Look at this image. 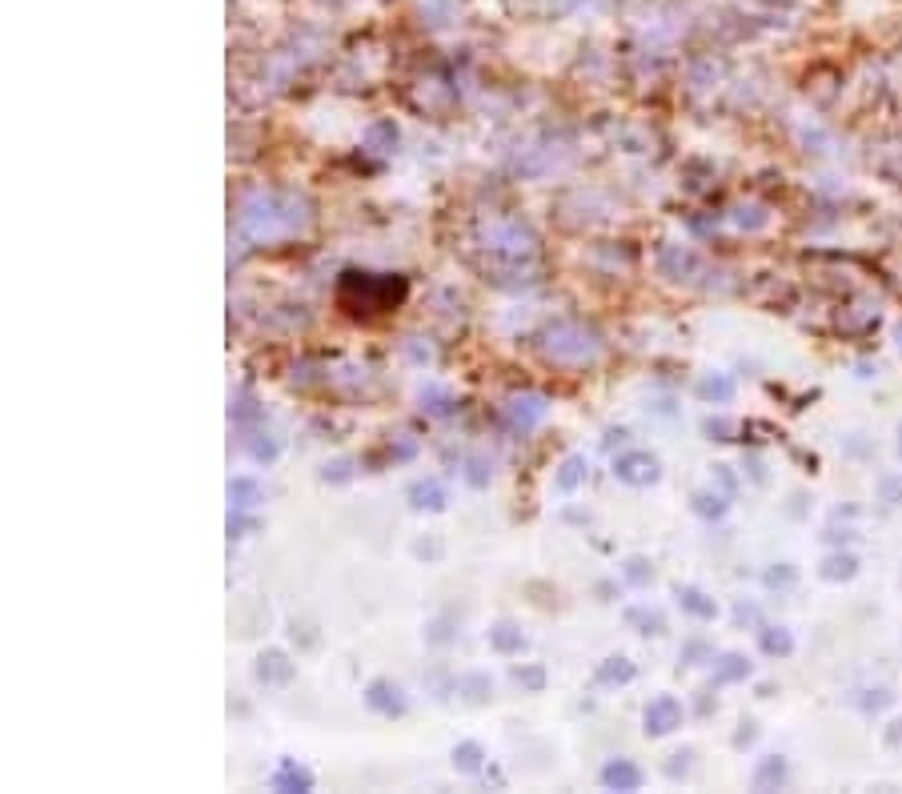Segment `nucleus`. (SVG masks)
Instances as JSON below:
<instances>
[{"instance_id":"obj_1","label":"nucleus","mask_w":902,"mask_h":794,"mask_svg":"<svg viewBox=\"0 0 902 794\" xmlns=\"http://www.w3.org/2000/svg\"><path fill=\"white\" fill-rule=\"evenodd\" d=\"M310 225V205L297 193H281V189H257L249 193L237 209V229L249 242H281L293 237Z\"/></svg>"},{"instance_id":"obj_2","label":"nucleus","mask_w":902,"mask_h":794,"mask_svg":"<svg viewBox=\"0 0 902 794\" xmlns=\"http://www.w3.org/2000/svg\"><path fill=\"white\" fill-rule=\"evenodd\" d=\"M410 293V282L398 273H365V269H345L337 282V302L350 313H385L398 310Z\"/></svg>"},{"instance_id":"obj_3","label":"nucleus","mask_w":902,"mask_h":794,"mask_svg":"<svg viewBox=\"0 0 902 794\" xmlns=\"http://www.w3.org/2000/svg\"><path fill=\"white\" fill-rule=\"evenodd\" d=\"M538 350L546 362L566 365V370H581V365L598 362L601 337L586 330L581 322H553L538 333Z\"/></svg>"},{"instance_id":"obj_4","label":"nucleus","mask_w":902,"mask_h":794,"mask_svg":"<svg viewBox=\"0 0 902 794\" xmlns=\"http://www.w3.org/2000/svg\"><path fill=\"white\" fill-rule=\"evenodd\" d=\"M486 249L510 257V262H521L533 253V233H526L518 222H493L486 225Z\"/></svg>"},{"instance_id":"obj_5","label":"nucleus","mask_w":902,"mask_h":794,"mask_svg":"<svg viewBox=\"0 0 902 794\" xmlns=\"http://www.w3.org/2000/svg\"><path fill=\"white\" fill-rule=\"evenodd\" d=\"M658 269L666 273L670 282H686V285H698L702 277H710V269H706V262H702L698 253L682 249V245H670V249H661Z\"/></svg>"},{"instance_id":"obj_6","label":"nucleus","mask_w":902,"mask_h":794,"mask_svg":"<svg viewBox=\"0 0 902 794\" xmlns=\"http://www.w3.org/2000/svg\"><path fill=\"white\" fill-rule=\"evenodd\" d=\"M682 718H686V710H682V703L674 698V694H658L654 703H646V714H641V723H646V734H650V738L674 734L682 726Z\"/></svg>"},{"instance_id":"obj_7","label":"nucleus","mask_w":902,"mask_h":794,"mask_svg":"<svg viewBox=\"0 0 902 794\" xmlns=\"http://www.w3.org/2000/svg\"><path fill=\"white\" fill-rule=\"evenodd\" d=\"M658 473H661L658 458H654V453H646V450L621 453L618 462H614V478H618V482H626V486H650V482H658Z\"/></svg>"},{"instance_id":"obj_8","label":"nucleus","mask_w":902,"mask_h":794,"mask_svg":"<svg viewBox=\"0 0 902 794\" xmlns=\"http://www.w3.org/2000/svg\"><path fill=\"white\" fill-rule=\"evenodd\" d=\"M365 706L385 714V718H401L410 703H405V690H401L398 683H390V678H373V683L365 686Z\"/></svg>"},{"instance_id":"obj_9","label":"nucleus","mask_w":902,"mask_h":794,"mask_svg":"<svg viewBox=\"0 0 902 794\" xmlns=\"http://www.w3.org/2000/svg\"><path fill=\"white\" fill-rule=\"evenodd\" d=\"M546 413H550V402H546L541 393H518V398H510V405H506V418H510V425H518V430H533L538 422H546Z\"/></svg>"},{"instance_id":"obj_10","label":"nucleus","mask_w":902,"mask_h":794,"mask_svg":"<svg viewBox=\"0 0 902 794\" xmlns=\"http://www.w3.org/2000/svg\"><path fill=\"white\" fill-rule=\"evenodd\" d=\"M293 663H290V654L285 650H265L257 658V683H265V686H290L293 683Z\"/></svg>"},{"instance_id":"obj_11","label":"nucleus","mask_w":902,"mask_h":794,"mask_svg":"<svg viewBox=\"0 0 902 794\" xmlns=\"http://www.w3.org/2000/svg\"><path fill=\"white\" fill-rule=\"evenodd\" d=\"M601 786H606V791H638L641 771L630 758H614V763L601 766Z\"/></svg>"},{"instance_id":"obj_12","label":"nucleus","mask_w":902,"mask_h":794,"mask_svg":"<svg viewBox=\"0 0 902 794\" xmlns=\"http://www.w3.org/2000/svg\"><path fill=\"white\" fill-rule=\"evenodd\" d=\"M445 486L438 478H425V482H413L410 486V506L413 510H445Z\"/></svg>"},{"instance_id":"obj_13","label":"nucleus","mask_w":902,"mask_h":794,"mask_svg":"<svg viewBox=\"0 0 902 794\" xmlns=\"http://www.w3.org/2000/svg\"><path fill=\"white\" fill-rule=\"evenodd\" d=\"M273 786L277 791H285V794H293V791H313V774L305 771V766H297L293 758H285V763L277 766V774H273Z\"/></svg>"},{"instance_id":"obj_14","label":"nucleus","mask_w":902,"mask_h":794,"mask_svg":"<svg viewBox=\"0 0 902 794\" xmlns=\"http://www.w3.org/2000/svg\"><path fill=\"white\" fill-rule=\"evenodd\" d=\"M678 602H682V610L694 614V618H702V623H710L714 614H718L714 598H706L698 586H678Z\"/></svg>"},{"instance_id":"obj_15","label":"nucleus","mask_w":902,"mask_h":794,"mask_svg":"<svg viewBox=\"0 0 902 794\" xmlns=\"http://www.w3.org/2000/svg\"><path fill=\"white\" fill-rule=\"evenodd\" d=\"M586 470H590V465H586V458H581V453L566 458V462H561V470H558V478H553L558 493H573V490H578V486L586 482Z\"/></svg>"},{"instance_id":"obj_16","label":"nucleus","mask_w":902,"mask_h":794,"mask_svg":"<svg viewBox=\"0 0 902 794\" xmlns=\"http://www.w3.org/2000/svg\"><path fill=\"white\" fill-rule=\"evenodd\" d=\"M698 398H702V402L726 405L734 398V382L726 378V373H710V378H702V382H698Z\"/></svg>"},{"instance_id":"obj_17","label":"nucleus","mask_w":902,"mask_h":794,"mask_svg":"<svg viewBox=\"0 0 902 794\" xmlns=\"http://www.w3.org/2000/svg\"><path fill=\"white\" fill-rule=\"evenodd\" d=\"M634 663L630 658H606V663L598 666V683L601 686H626V683H634Z\"/></svg>"},{"instance_id":"obj_18","label":"nucleus","mask_w":902,"mask_h":794,"mask_svg":"<svg viewBox=\"0 0 902 794\" xmlns=\"http://www.w3.org/2000/svg\"><path fill=\"white\" fill-rule=\"evenodd\" d=\"M490 646L498 654H521L526 650V638H521V630L513 623H498L490 630Z\"/></svg>"},{"instance_id":"obj_19","label":"nucleus","mask_w":902,"mask_h":794,"mask_svg":"<svg viewBox=\"0 0 902 794\" xmlns=\"http://www.w3.org/2000/svg\"><path fill=\"white\" fill-rule=\"evenodd\" d=\"M261 502V486L253 482V478H233L229 482V506L233 510H253V506Z\"/></svg>"},{"instance_id":"obj_20","label":"nucleus","mask_w":902,"mask_h":794,"mask_svg":"<svg viewBox=\"0 0 902 794\" xmlns=\"http://www.w3.org/2000/svg\"><path fill=\"white\" fill-rule=\"evenodd\" d=\"M762 650L771 654V658H786V654L794 650L791 630H782V626H766V630H762Z\"/></svg>"},{"instance_id":"obj_21","label":"nucleus","mask_w":902,"mask_h":794,"mask_svg":"<svg viewBox=\"0 0 902 794\" xmlns=\"http://www.w3.org/2000/svg\"><path fill=\"white\" fill-rule=\"evenodd\" d=\"M786 783V763L782 758H762V766L754 771V786L758 791H771V786H782Z\"/></svg>"},{"instance_id":"obj_22","label":"nucleus","mask_w":902,"mask_h":794,"mask_svg":"<svg viewBox=\"0 0 902 794\" xmlns=\"http://www.w3.org/2000/svg\"><path fill=\"white\" fill-rule=\"evenodd\" d=\"M854 570H859L854 553H831V558L822 562V578H826V582H842V578H854Z\"/></svg>"},{"instance_id":"obj_23","label":"nucleus","mask_w":902,"mask_h":794,"mask_svg":"<svg viewBox=\"0 0 902 794\" xmlns=\"http://www.w3.org/2000/svg\"><path fill=\"white\" fill-rule=\"evenodd\" d=\"M481 758H486L481 743H458V746H453V766H458L461 774H478Z\"/></svg>"},{"instance_id":"obj_24","label":"nucleus","mask_w":902,"mask_h":794,"mask_svg":"<svg viewBox=\"0 0 902 794\" xmlns=\"http://www.w3.org/2000/svg\"><path fill=\"white\" fill-rule=\"evenodd\" d=\"M365 145H370L373 153H390L393 145H398V125H393V121L370 125V133H365Z\"/></svg>"},{"instance_id":"obj_25","label":"nucleus","mask_w":902,"mask_h":794,"mask_svg":"<svg viewBox=\"0 0 902 794\" xmlns=\"http://www.w3.org/2000/svg\"><path fill=\"white\" fill-rule=\"evenodd\" d=\"M746 674H751V663H746L742 654H726L718 674H714V683H738V678H746Z\"/></svg>"},{"instance_id":"obj_26","label":"nucleus","mask_w":902,"mask_h":794,"mask_svg":"<svg viewBox=\"0 0 902 794\" xmlns=\"http://www.w3.org/2000/svg\"><path fill=\"white\" fill-rule=\"evenodd\" d=\"M458 690L465 694L470 703H481V698L493 690V683L486 678V674H470V678H461V683H458Z\"/></svg>"},{"instance_id":"obj_27","label":"nucleus","mask_w":902,"mask_h":794,"mask_svg":"<svg viewBox=\"0 0 902 794\" xmlns=\"http://www.w3.org/2000/svg\"><path fill=\"white\" fill-rule=\"evenodd\" d=\"M694 510H698L702 518H722V513H726V498H722V493H694Z\"/></svg>"},{"instance_id":"obj_28","label":"nucleus","mask_w":902,"mask_h":794,"mask_svg":"<svg viewBox=\"0 0 902 794\" xmlns=\"http://www.w3.org/2000/svg\"><path fill=\"white\" fill-rule=\"evenodd\" d=\"M734 222H738L742 229H762V225H766V209H762V205H738Z\"/></svg>"},{"instance_id":"obj_29","label":"nucleus","mask_w":902,"mask_h":794,"mask_svg":"<svg viewBox=\"0 0 902 794\" xmlns=\"http://www.w3.org/2000/svg\"><path fill=\"white\" fill-rule=\"evenodd\" d=\"M626 623H630V626H641V634H658V630H661V614L630 610V614H626Z\"/></svg>"},{"instance_id":"obj_30","label":"nucleus","mask_w":902,"mask_h":794,"mask_svg":"<svg viewBox=\"0 0 902 794\" xmlns=\"http://www.w3.org/2000/svg\"><path fill=\"white\" fill-rule=\"evenodd\" d=\"M513 678H518L521 686H530V690H541V686H546V670H541V666H518Z\"/></svg>"},{"instance_id":"obj_31","label":"nucleus","mask_w":902,"mask_h":794,"mask_svg":"<svg viewBox=\"0 0 902 794\" xmlns=\"http://www.w3.org/2000/svg\"><path fill=\"white\" fill-rule=\"evenodd\" d=\"M421 402H430V405H425V410L438 413V418H445V413L453 410L450 398H445V393H441V390H433V385H430V390H425V393H421Z\"/></svg>"},{"instance_id":"obj_32","label":"nucleus","mask_w":902,"mask_h":794,"mask_svg":"<svg viewBox=\"0 0 902 794\" xmlns=\"http://www.w3.org/2000/svg\"><path fill=\"white\" fill-rule=\"evenodd\" d=\"M626 578H630L634 586L650 582V566H646V558H630V562H626Z\"/></svg>"},{"instance_id":"obj_33","label":"nucleus","mask_w":902,"mask_h":794,"mask_svg":"<svg viewBox=\"0 0 902 794\" xmlns=\"http://www.w3.org/2000/svg\"><path fill=\"white\" fill-rule=\"evenodd\" d=\"M882 502H891V506H899L902 502V478H882Z\"/></svg>"},{"instance_id":"obj_34","label":"nucleus","mask_w":902,"mask_h":794,"mask_svg":"<svg viewBox=\"0 0 902 794\" xmlns=\"http://www.w3.org/2000/svg\"><path fill=\"white\" fill-rule=\"evenodd\" d=\"M249 453L257 458V462H273V458H277V442H273V438H265V442H253Z\"/></svg>"},{"instance_id":"obj_35","label":"nucleus","mask_w":902,"mask_h":794,"mask_svg":"<svg viewBox=\"0 0 902 794\" xmlns=\"http://www.w3.org/2000/svg\"><path fill=\"white\" fill-rule=\"evenodd\" d=\"M706 433H718V442H731V433H734V422H726V418H710V422H706Z\"/></svg>"},{"instance_id":"obj_36","label":"nucleus","mask_w":902,"mask_h":794,"mask_svg":"<svg viewBox=\"0 0 902 794\" xmlns=\"http://www.w3.org/2000/svg\"><path fill=\"white\" fill-rule=\"evenodd\" d=\"M465 478H470L473 486H486L490 482V465L481 462V458H470V473H465Z\"/></svg>"},{"instance_id":"obj_37","label":"nucleus","mask_w":902,"mask_h":794,"mask_svg":"<svg viewBox=\"0 0 902 794\" xmlns=\"http://www.w3.org/2000/svg\"><path fill=\"white\" fill-rule=\"evenodd\" d=\"M786 582H794V570H791V566H782V570H771V574H766V586H786Z\"/></svg>"},{"instance_id":"obj_38","label":"nucleus","mask_w":902,"mask_h":794,"mask_svg":"<svg viewBox=\"0 0 902 794\" xmlns=\"http://www.w3.org/2000/svg\"><path fill=\"white\" fill-rule=\"evenodd\" d=\"M325 478H333V482H345V478H350V462H333V465H325Z\"/></svg>"},{"instance_id":"obj_39","label":"nucleus","mask_w":902,"mask_h":794,"mask_svg":"<svg viewBox=\"0 0 902 794\" xmlns=\"http://www.w3.org/2000/svg\"><path fill=\"white\" fill-rule=\"evenodd\" d=\"M686 758H690V754H674V763L666 766V774H670V778H678V774H686V766H690V763H686Z\"/></svg>"},{"instance_id":"obj_40","label":"nucleus","mask_w":902,"mask_h":794,"mask_svg":"<svg viewBox=\"0 0 902 794\" xmlns=\"http://www.w3.org/2000/svg\"><path fill=\"white\" fill-rule=\"evenodd\" d=\"M894 333H899V345H902V322H899V330H894Z\"/></svg>"}]
</instances>
